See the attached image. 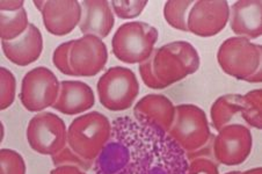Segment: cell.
<instances>
[{
	"instance_id": "31",
	"label": "cell",
	"mask_w": 262,
	"mask_h": 174,
	"mask_svg": "<svg viewBox=\"0 0 262 174\" xmlns=\"http://www.w3.org/2000/svg\"><path fill=\"white\" fill-rule=\"evenodd\" d=\"M240 174H262V169L261 167H254V168L247 169V171L240 172Z\"/></svg>"
},
{
	"instance_id": "8",
	"label": "cell",
	"mask_w": 262,
	"mask_h": 174,
	"mask_svg": "<svg viewBox=\"0 0 262 174\" xmlns=\"http://www.w3.org/2000/svg\"><path fill=\"white\" fill-rule=\"evenodd\" d=\"M60 91L57 76L46 67L34 68L21 82L20 101L28 112L41 113L54 107Z\"/></svg>"
},
{
	"instance_id": "11",
	"label": "cell",
	"mask_w": 262,
	"mask_h": 174,
	"mask_svg": "<svg viewBox=\"0 0 262 174\" xmlns=\"http://www.w3.org/2000/svg\"><path fill=\"white\" fill-rule=\"evenodd\" d=\"M230 6L224 0H198L190 8L188 32L199 37H212L226 27Z\"/></svg>"
},
{
	"instance_id": "22",
	"label": "cell",
	"mask_w": 262,
	"mask_h": 174,
	"mask_svg": "<svg viewBox=\"0 0 262 174\" xmlns=\"http://www.w3.org/2000/svg\"><path fill=\"white\" fill-rule=\"evenodd\" d=\"M16 79L10 70L0 69V110L6 111L15 100Z\"/></svg>"
},
{
	"instance_id": "32",
	"label": "cell",
	"mask_w": 262,
	"mask_h": 174,
	"mask_svg": "<svg viewBox=\"0 0 262 174\" xmlns=\"http://www.w3.org/2000/svg\"><path fill=\"white\" fill-rule=\"evenodd\" d=\"M34 5L36 6V8L40 12H42V10H43V7H45V5H46V2H37V0H35L34 2Z\"/></svg>"
},
{
	"instance_id": "12",
	"label": "cell",
	"mask_w": 262,
	"mask_h": 174,
	"mask_svg": "<svg viewBox=\"0 0 262 174\" xmlns=\"http://www.w3.org/2000/svg\"><path fill=\"white\" fill-rule=\"evenodd\" d=\"M45 28L55 36H65L79 26L81 4L76 0H49L41 12Z\"/></svg>"
},
{
	"instance_id": "10",
	"label": "cell",
	"mask_w": 262,
	"mask_h": 174,
	"mask_svg": "<svg viewBox=\"0 0 262 174\" xmlns=\"http://www.w3.org/2000/svg\"><path fill=\"white\" fill-rule=\"evenodd\" d=\"M108 62V49L103 40L94 35H82L73 40L70 54L74 77H94L100 73Z\"/></svg>"
},
{
	"instance_id": "7",
	"label": "cell",
	"mask_w": 262,
	"mask_h": 174,
	"mask_svg": "<svg viewBox=\"0 0 262 174\" xmlns=\"http://www.w3.org/2000/svg\"><path fill=\"white\" fill-rule=\"evenodd\" d=\"M27 142L42 156H55L68 145V128L63 119L51 112H41L29 121Z\"/></svg>"
},
{
	"instance_id": "17",
	"label": "cell",
	"mask_w": 262,
	"mask_h": 174,
	"mask_svg": "<svg viewBox=\"0 0 262 174\" xmlns=\"http://www.w3.org/2000/svg\"><path fill=\"white\" fill-rule=\"evenodd\" d=\"M95 94L90 85L80 80L60 81V91L54 110L64 115H78L92 110Z\"/></svg>"
},
{
	"instance_id": "20",
	"label": "cell",
	"mask_w": 262,
	"mask_h": 174,
	"mask_svg": "<svg viewBox=\"0 0 262 174\" xmlns=\"http://www.w3.org/2000/svg\"><path fill=\"white\" fill-rule=\"evenodd\" d=\"M240 117L251 128H262V90L256 89L243 95Z\"/></svg>"
},
{
	"instance_id": "6",
	"label": "cell",
	"mask_w": 262,
	"mask_h": 174,
	"mask_svg": "<svg viewBox=\"0 0 262 174\" xmlns=\"http://www.w3.org/2000/svg\"><path fill=\"white\" fill-rule=\"evenodd\" d=\"M100 103L111 112H123L133 106L139 93V82L133 70L109 68L97 84Z\"/></svg>"
},
{
	"instance_id": "27",
	"label": "cell",
	"mask_w": 262,
	"mask_h": 174,
	"mask_svg": "<svg viewBox=\"0 0 262 174\" xmlns=\"http://www.w3.org/2000/svg\"><path fill=\"white\" fill-rule=\"evenodd\" d=\"M187 174H220L217 163L207 157H196L191 160Z\"/></svg>"
},
{
	"instance_id": "19",
	"label": "cell",
	"mask_w": 262,
	"mask_h": 174,
	"mask_svg": "<svg viewBox=\"0 0 262 174\" xmlns=\"http://www.w3.org/2000/svg\"><path fill=\"white\" fill-rule=\"evenodd\" d=\"M26 8L16 12H2L0 14V37L2 41H14L24 35L29 27Z\"/></svg>"
},
{
	"instance_id": "25",
	"label": "cell",
	"mask_w": 262,
	"mask_h": 174,
	"mask_svg": "<svg viewBox=\"0 0 262 174\" xmlns=\"http://www.w3.org/2000/svg\"><path fill=\"white\" fill-rule=\"evenodd\" d=\"M52 163L56 167L57 166H74L82 169V171H89L92 167L91 162L82 159L80 156H78L71 147L67 145L63 150H60L58 154L51 157Z\"/></svg>"
},
{
	"instance_id": "29",
	"label": "cell",
	"mask_w": 262,
	"mask_h": 174,
	"mask_svg": "<svg viewBox=\"0 0 262 174\" xmlns=\"http://www.w3.org/2000/svg\"><path fill=\"white\" fill-rule=\"evenodd\" d=\"M24 0H3L0 3V8L2 12H16L24 8Z\"/></svg>"
},
{
	"instance_id": "24",
	"label": "cell",
	"mask_w": 262,
	"mask_h": 174,
	"mask_svg": "<svg viewBox=\"0 0 262 174\" xmlns=\"http://www.w3.org/2000/svg\"><path fill=\"white\" fill-rule=\"evenodd\" d=\"M111 3L112 10L115 16L123 20L136 19L142 14L147 5V2H141V0H131V2H119L114 0Z\"/></svg>"
},
{
	"instance_id": "21",
	"label": "cell",
	"mask_w": 262,
	"mask_h": 174,
	"mask_svg": "<svg viewBox=\"0 0 262 174\" xmlns=\"http://www.w3.org/2000/svg\"><path fill=\"white\" fill-rule=\"evenodd\" d=\"M194 3V0H183V2L171 0V2H166L164 6V17L166 23L174 29L181 30V32H188L187 20H188L189 11L193 7Z\"/></svg>"
},
{
	"instance_id": "14",
	"label": "cell",
	"mask_w": 262,
	"mask_h": 174,
	"mask_svg": "<svg viewBox=\"0 0 262 174\" xmlns=\"http://www.w3.org/2000/svg\"><path fill=\"white\" fill-rule=\"evenodd\" d=\"M231 30L239 37L256 40L262 35V2L239 0L230 7Z\"/></svg>"
},
{
	"instance_id": "30",
	"label": "cell",
	"mask_w": 262,
	"mask_h": 174,
	"mask_svg": "<svg viewBox=\"0 0 262 174\" xmlns=\"http://www.w3.org/2000/svg\"><path fill=\"white\" fill-rule=\"evenodd\" d=\"M50 174H87L82 169L74 166H57L55 167Z\"/></svg>"
},
{
	"instance_id": "33",
	"label": "cell",
	"mask_w": 262,
	"mask_h": 174,
	"mask_svg": "<svg viewBox=\"0 0 262 174\" xmlns=\"http://www.w3.org/2000/svg\"><path fill=\"white\" fill-rule=\"evenodd\" d=\"M225 174H240V171H231V172H228Z\"/></svg>"
},
{
	"instance_id": "1",
	"label": "cell",
	"mask_w": 262,
	"mask_h": 174,
	"mask_svg": "<svg viewBox=\"0 0 262 174\" xmlns=\"http://www.w3.org/2000/svg\"><path fill=\"white\" fill-rule=\"evenodd\" d=\"M217 62L222 71L238 80L262 81V48L247 38L233 36L218 48Z\"/></svg>"
},
{
	"instance_id": "9",
	"label": "cell",
	"mask_w": 262,
	"mask_h": 174,
	"mask_svg": "<svg viewBox=\"0 0 262 174\" xmlns=\"http://www.w3.org/2000/svg\"><path fill=\"white\" fill-rule=\"evenodd\" d=\"M252 150V132L240 123L229 124L220 130L212 143L216 162L225 166H237L245 163Z\"/></svg>"
},
{
	"instance_id": "2",
	"label": "cell",
	"mask_w": 262,
	"mask_h": 174,
	"mask_svg": "<svg viewBox=\"0 0 262 174\" xmlns=\"http://www.w3.org/2000/svg\"><path fill=\"white\" fill-rule=\"evenodd\" d=\"M151 58L155 76L164 89L194 75L201 64L199 51L187 41H174L156 48Z\"/></svg>"
},
{
	"instance_id": "15",
	"label": "cell",
	"mask_w": 262,
	"mask_h": 174,
	"mask_svg": "<svg viewBox=\"0 0 262 174\" xmlns=\"http://www.w3.org/2000/svg\"><path fill=\"white\" fill-rule=\"evenodd\" d=\"M5 57L17 67H28L41 57L43 36L37 26L30 24L24 35L14 41H2Z\"/></svg>"
},
{
	"instance_id": "26",
	"label": "cell",
	"mask_w": 262,
	"mask_h": 174,
	"mask_svg": "<svg viewBox=\"0 0 262 174\" xmlns=\"http://www.w3.org/2000/svg\"><path fill=\"white\" fill-rule=\"evenodd\" d=\"M72 45L73 40L64 42L56 48L52 54V63L55 68L67 76H73L71 65H70V54H71Z\"/></svg>"
},
{
	"instance_id": "4",
	"label": "cell",
	"mask_w": 262,
	"mask_h": 174,
	"mask_svg": "<svg viewBox=\"0 0 262 174\" xmlns=\"http://www.w3.org/2000/svg\"><path fill=\"white\" fill-rule=\"evenodd\" d=\"M158 38V29L150 24L142 21L125 23L113 35V54L122 63L142 64L154 54Z\"/></svg>"
},
{
	"instance_id": "23",
	"label": "cell",
	"mask_w": 262,
	"mask_h": 174,
	"mask_svg": "<svg viewBox=\"0 0 262 174\" xmlns=\"http://www.w3.org/2000/svg\"><path fill=\"white\" fill-rule=\"evenodd\" d=\"M26 163L19 152L11 149L0 151V174H26Z\"/></svg>"
},
{
	"instance_id": "18",
	"label": "cell",
	"mask_w": 262,
	"mask_h": 174,
	"mask_svg": "<svg viewBox=\"0 0 262 174\" xmlns=\"http://www.w3.org/2000/svg\"><path fill=\"white\" fill-rule=\"evenodd\" d=\"M242 98V94H225L212 103L210 110L211 124L217 133L226 125L232 124V122L240 116Z\"/></svg>"
},
{
	"instance_id": "28",
	"label": "cell",
	"mask_w": 262,
	"mask_h": 174,
	"mask_svg": "<svg viewBox=\"0 0 262 174\" xmlns=\"http://www.w3.org/2000/svg\"><path fill=\"white\" fill-rule=\"evenodd\" d=\"M138 71H139V73H141L143 82L148 87V89L164 90V87L161 86V84L158 81V79H157L155 73H154V69H152V58L151 57L148 58L146 62L139 64Z\"/></svg>"
},
{
	"instance_id": "16",
	"label": "cell",
	"mask_w": 262,
	"mask_h": 174,
	"mask_svg": "<svg viewBox=\"0 0 262 174\" xmlns=\"http://www.w3.org/2000/svg\"><path fill=\"white\" fill-rule=\"evenodd\" d=\"M82 14L79 27L82 35H94L106 38L115 25V14L111 3L106 0H86L81 2Z\"/></svg>"
},
{
	"instance_id": "3",
	"label": "cell",
	"mask_w": 262,
	"mask_h": 174,
	"mask_svg": "<svg viewBox=\"0 0 262 174\" xmlns=\"http://www.w3.org/2000/svg\"><path fill=\"white\" fill-rule=\"evenodd\" d=\"M112 124L100 112H90L74 119L68 128V145L82 159L93 163L111 138Z\"/></svg>"
},
{
	"instance_id": "5",
	"label": "cell",
	"mask_w": 262,
	"mask_h": 174,
	"mask_svg": "<svg viewBox=\"0 0 262 174\" xmlns=\"http://www.w3.org/2000/svg\"><path fill=\"white\" fill-rule=\"evenodd\" d=\"M168 136L188 154L204 149L211 137L210 124L205 112L191 103L176 106V119Z\"/></svg>"
},
{
	"instance_id": "13",
	"label": "cell",
	"mask_w": 262,
	"mask_h": 174,
	"mask_svg": "<svg viewBox=\"0 0 262 174\" xmlns=\"http://www.w3.org/2000/svg\"><path fill=\"white\" fill-rule=\"evenodd\" d=\"M134 115L141 123L168 133L176 119V106L164 94H147L135 104Z\"/></svg>"
}]
</instances>
